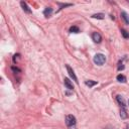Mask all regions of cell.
I'll return each instance as SVG.
<instances>
[{
  "label": "cell",
  "mask_w": 129,
  "mask_h": 129,
  "mask_svg": "<svg viewBox=\"0 0 129 129\" xmlns=\"http://www.w3.org/2000/svg\"><path fill=\"white\" fill-rule=\"evenodd\" d=\"M106 61V56L103 53H97L94 56V62L98 66H102Z\"/></svg>",
  "instance_id": "obj_1"
},
{
  "label": "cell",
  "mask_w": 129,
  "mask_h": 129,
  "mask_svg": "<svg viewBox=\"0 0 129 129\" xmlns=\"http://www.w3.org/2000/svg\"><path fill=\"white\" fill-rule=\"evenodd\" d=\"M76 123H77V120H76V117L75 116H73V115H67V117H66V124L69 127L75 126Z\"/></svg>",
  "instance_id": "obj_2"
},
{
  "label": "cell",
  "mask_w": 129,
  "mask_h": 129,
  "mask_svg": "<svg viewBox=\"0 0 129 129\" xmlns=\"http://www.w3.org/2000/svg\"><path fill=\"white\" fill-rule=\"evenodd\" d=\"M66 68H67V71H68V73H69V75H70V77L76 82V83H78V79H77V76L75 75V73H74V71H73V69L69 66V64H67L66 66Z\"/></svg>",
  "instance_id": "obj_3"
},
{
  "label": "cell",
  "mask_w": 129,
  "mask_h": 129,
  "mask_svg": "<svg viewBox=\"0 0 129 129\" xmlns=\"http://www.w3.org/2000/svg\"><path fill=\"white\" fill-rule=\"evenodd\" d=\"M92 39H93L95 42L99 43V42H101V40H102V36H101V34H100L99 32H93V33H92Z\"/></svg>",
  "instance_id": "obj_4"
},
{
  "label": "cell",
  "mask_w": 129,
  "mask_h": 129,
  "mask_svg": "<svg viewBox=\"0 0 129 129\" xmlns=\"http://www.w3.org/2000/svg\"><path fill=\"white\" fill-rule=\"evenodd\" d=\"M63 84H64V86H66L67 89H69V90H73V89H74L73 83H72V81H70V79L64 78V80H63Z\"/></svg>",
  "instance_id": "obj_5"
},
{
  "label": "cell",
  "mask_w": 129,
  "mask_h": 129,
  "mask_svg": "<svg viewBox=\"0 0 129 129\" xmlns=\"http://www.w3.org/2000/svg\"><path fill=\"white\" fill-rule=\"evenodd\" d=\"M116 99H117V102L119 103V105H120V106H122L123 108H125V107H126L125 100H124V98H123L121 95H117V96H116Z\"/></svg>",
  "instance_id": "obj_6"
},
{
  "label": "cell",
  "mask_w": 129,
  "mask_h": 129,
  "mask_svg": "<svg viewBox=\"0 0 129 129\" xmlns=\"http://www.w3.org/2000/svg\"><path fill=\"white\" fill-rule=\"evenodd\" d=\"M20 5H21L22 9H23V10H24L26 13H31V9H30V8L27 6V4H26L24 1H21V2H20Z\"/></svg>",
  "instance_id": "obj_7"
},
{
  "label": "cell",
  "mask_w": 129,
  "mask_h": 129,
  "mask_svg": "<svg viewBox=\"0 0 129 129\" xmlns=\"http://www.w3.org/2000/svg\"><path fill=\"white\" fill-rule=\"evenodd\" d=\"M121 17H122V19L125 21L126 24H129V15H128L125 11H122V12H121Z\"/></svg>",
  "instance_id": "obj_8"
},
{
  "label": "cell",
  "mask_w": 129,
  "mask_h": 129,
  "mask_svg": "<svg viewBox=\"0 0 129 129\" xmlns=\"http://www.w3.org/2000/svg\"><path fill=\"white\" fill-rule=\"evenodd\" d=\"M43 14L45 17H49L51 14H52V8L50 7H46L44 10H43Z\"/></svg>",
  "instance_id": "obj_9"
},
{
  "label": "cell",
  "mask_w": 129,
  "mask_h": 129,
  "mask_svg": "<svg viewBox=\"0 0 129 129\" xmlns=\"http://www.w3.org/2000/svg\"><path fill=\"white\" fill-rule=\"evenodd\" d=\"M120 117H121L122 119H126V118L128 117V114H127L125 108H123V107L120 109Z\"/></svg>",
  "instance_id": "obj_10"
},
{
  "label": "cell",
  "mask_w": 129,
  "mask_h": 129,
  "mask_svg": "<svg viewBox=\"0 0 129 129\" xmlns=\"http://www.w3.org/2000/svg\"><path fill=\"white\" fill-rule=\"evenodd\" d=\"M85 84H86L88 87L92 88V87H94L95 85H97V82H96V81H92V80H88V81L85 82Z\"/></svg>",
  "instance_id": "obj_11"
},
{
  "label": "cell",
  "mask_w": 129,
  "mask_h": 129,
  "mask_svg": "<svg viewBox=\"0 0 129 129\" xmlns=\"http://www.w3.org/2000/svg\"><path fill=\"white\" fill-rule=\"evenodd\" d=\"M116 79H117V81L120 82V83H125V82H126V77L123 76V75H118Z\"/></svg>",
  "instance_id": "obj_12"
},
{
  "label": "cell",
  "mask_w": 129,
  "mask_h": 129,
  "mask_svg": "<svg viewBox=\"0 0 129 129\" xmlns=\"http://www.w3.org/2000/svg\"><path fill=\"white\" fill-rule=\"evenodd\" d=\"M70 32H72V33H78V32H80V29H79V27L78 26H71L70 27Z\"/></svg>",
  "instance_id": "obj_13"
},
{
  "label": "cell",
  "mask_w": 129,
  "mask_h": 129,
  "mask_svg": "<svg viewBox=\"0 0 129 129\" xmlns=\"http://www.w3.org/2000/svg\"><path fill=\"white\" fill-rule=\"evenodd\" d=\"M92 17L96 18V19H104V14L103 13H97V14H94Z\"/></svg>",
  "instance_id": "obj_14"
},
{
  "label": "cell",
  "mask_w": 129,
  "mask_h": 129,
  "mask_svg": "<svg viewBox=\"0 0 129 129\" xmlns=\"http://www.w3.org/2000/svg\"><path fill=\"white\" fill-rule=\"evenodd\" d=\"M121 33H122V35H123L124 38H129V32L126 31L125 29H121Z\"/></svg>",
  "instance_id": "obj_15"
},
{
  "label": "cell",
  "mask_w": 129,
  "mask_h": 129,
  "mask_svg": "<svg viewBox=\"0 0 129 129\" xmlns=\"http://www.w3.org/2000/svg\"><path fill=\"white\" fill-rule=\"evenodd\" d=\"M123 69H124L123 63H122L121 61H119V63H118V71H121V70H123Z\"/></svg>",
  "instance_id": "obj_16"
},
{
  "label": "cell",
  "mask_w": 129,
  "mask_h": 129,
  "mask_svg": "<svg viewBox=\"0 0 129 129\" xmlns=\"http://www.w3.org/2000/svg\"><path fill=\"white\" fill-rule=\"evenodd\" d=\"M11 70H12L14 73H16V72H17V73H19V72H20V70H19L18 68H15V67H12V68H11Z\"/></svg>",
  "instance_id": "obj_17"
},
{
  "label": "cell",
  "mask_w": 129,
  "mask_h": 129,
  "mask_svg": "<svg viewBox=\"0 0 129 129\" xmlns=\"http://www.w3.org/2000/svg\"><path fill=\"white\" fill-rule=\"evenodd\" d=\"M18 56H19V54H14V56H13V60H14V62L16 61V59L18 58Z\"/></svg>",
  "instance_id": "obj_18"
},
{
  "label": "cell",
  "mask_w": 129,
  "mask_h": 129,
  "mask_svg": "<svg viewBox=\"0 0 129 129\" xmlns=\"http://www.w3.org/2000/svg\"><path fill=\"white\" fill-rule=\"evenodd\" d=\"M128 106H129V101H128Z\"/></svg>",
  "instance_id": "obj_19"
}]
</instances>
